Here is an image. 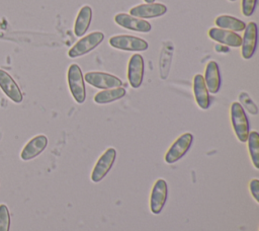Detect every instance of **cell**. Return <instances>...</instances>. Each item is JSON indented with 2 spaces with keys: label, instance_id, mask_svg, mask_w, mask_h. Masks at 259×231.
Listing matches in <instances>:
<instances>
[{
  "label": "cell",
  "instance_id": "obj_1",
  "mask_svg": "<svg viewBox=\"0 0 259 231\" xmlns=\"http://www.w3.org/2000/svg\"><path fill=\"white\" fill-rule=\"evenodd\" d=\"M231 114V123L233 126V130L238 138V140L242 143L247 142L248 135L250 132L248 118L246 112L240 102H233L230 108Z\"/></svg>",
  "mask_w": 259,
  "mask_h": 231
},
{
  "label": "cell",
  "instance_id": "obj_2",
  "mask_svg": "<svg viewBox=\"0 0 259 231\" xmlns=\"http://www.w3.org/2000/svg\"><path fill=\"white\" fill-rule=\"evenodd\" d=\"M67 79L70 92L77 103H83L86 98V90L81 68L77 64H72L68 68Z\"/></svg>",
  "mask_w": 259,
  "mask_h": 231
},
{
  "label": "cell",
  "instance_id": "obj_3",
  "mask_svg": "<svg viewBox=\"0 0 259 231\" xmlns=\"http://www.w3.org/2000/svg\"><path fill=\"white\" fill-rule=\"evenodd\" d=\"M104 40V34L101 31H93L83 37H81L69 51L68 56L70 58H78L84 56L99 46Z\"/></svg>",
  "mask_w": 259,
  "mask_h": 231
},
{
  "label": "cell",
  "instance_id": "obj_4",
  "mask_svg": "<svg viewBox=\"0 0 259 231\" xmlns=\"http://www.w3.org/2000/svg\"><path fill=\"white\" fill-rule=\"evenodd\" d=\"M193 142V135L191 133H184L179 136L170 146L165 154L164 160L167 164H173L180 160L189 150Z\"/></svg>",
  "mask_w": 259,
  "mask_h": 231
},
{
  "label": "cell",
  "instance_id": "obj_5",
  "mask_svg": "<svg viewBox=\"0 0 259 231\" xmlns=\"http://www.w3.org/2000/svg\"><path fill=\"white\" fill-rule=\"evenodd\" d=\"M108 43L112 48L121 51L142 52L148 50L149 47L148 43L145 40L128 34L113 35L109 38Z\"/></svg>",
  "mask_w": 259,
  "mask_h": 231
},
{
  "label": "cell",
  "instance_id": "obj_6",
  "mask_svg": "<svg viewBox=\"0 0 259 231\" xmlns=\"http://www.w3.org/2000/svg\"><path fill=\"white\" fill-rule=\"evenodd\" d=\"M115 158H116V150L112 147L106 149L102 153V155L98 158L97 162L95 163L92 169L91 180L93 182L101 181L113 166Z\"/></svg>",
  "mask_w": 259,
  "mask_h": 231
},
{
  "label": "cell",
  "instance_id": "obj_7",
  "mask_svg": "<svg viewBox=\"0 0 259 231\" xmlns=\"http://www.w3.org/2000/svg\"><path fill=\"white\" fill-rule=\"evenodd\" d=\"M84 80L91 86L103 90L120 87L122 85V82L118 77L98 71L87 72L84 76Z\"/></svg>",
  "mask_w": 259,
  "mask_h": 231
},
{
  "label": "cell",
  "instance_id": "obj_8",
  "mask_svg": "<svg viewBox=\"0 0 259 231\" xmlns=\"http://www.w3.org/2000/svg\"><path fill=\"white\" fill-rule=\"evenodd\" d=\"M168 185L165 179L159 178L156 180L150 196V209L154 215H159L167 201Z\"/></svg>",
  "mask_w": 259,
  "mask_h": 231
},
{
  "label": "cell",
  "instance_id": "obj_9",
  "mask_svg": "<svg viewBox=\"0 0 259 231\" xmlns=\"http://www.w3.org/2000/svg\"><path fill=\"white\" fill-rule=\"evenodd\" d=\"M145 64L142 55L134 54L127 64V79L133 88H139L143 82Z\"/></svg>",
  "mask_w": 259,
  "mask_h": 231
},
{
  "label": "cell",
  "instance_id": "obj_10",
  "mask_svg": "<svg viewBox=\"0 0 259 231\" xmlns=\"http://www.w3.org/2000/svg\"><path fill=\"white\" fill-rule=\"evenodd\" d=\"M114 21L117 25L137 32H149L152 29L150 22L127 13H117L114 16Z\"/></svg>",
  "mask_w": 259,
  "mask_h": 231
},
{
  "label": "cell",
  "instance_id": "obj_11",
  "mask_svg": "<svg viewBox=\"0 0 259 231\" xmlns=\"http://www.w3.org/2000/svg\"><path fill=\"white\" fill-rule=\"evenodd\" d=\"M257 45V24L251 21L246 24L241 43V55L243 59H251Z\"/></svg>",
  "mask_w": 259,
  "mask_h": 231
},
{
  "label": "cell",
  "instance_id": "obj_12",
  "mask_svg": "<svg viewBox=\"0 0 259 231\" xmlns=\"http://www.w3.org/2000/svg\"><path fill=\"white\" fill-rule=\"evenodd\" d=\"M167 12V7L162 3H145L134 6L130 10V15L145 19V18H155L164 15Z\"/></svg>",
  "mask_w": 259,
  "mask_h": 231
},
{
  "label": "cell",
  "instance_id": "obj_13",
  "mask_svg": "<svg viewBox=\"0 0 259 231\" xmlns=\"http://www.w3.org/2000/svg\"><path fill=\"white\" fill-rule=\"evenodd\" d=\"M0 88L13 102L20 103L22 101L23 95L19 86L14 79L2 69H0Z\"/></svg>",
  "mask_w": 259,
  "mask_h": 231
},
{
  "label": "cell",
  "instance_id": "obj_14",
  "mask_svg": "<svg viewBox=\"0 0 259 231\" xmlns=\"http://www.w3.org/2000/svg\"><path fill=\"white\" fill-rule=\"evenodd\" d=\"M207 34L211 40H213L214 42H218L220 44L230 46L233 48L241 47L242 37L234 31L222 29L219 27H211L208 29Z\"/></svg>",
  "mask_w": 259,
  "mask_h": 231
},
{
  "label": "cell",
  "instance_id": "obj_15",
  "mask_svg": "<svg viewBox=\"0 0 259 231\" xmlns=\"http://www.w3.org/2000/svg\"><path fill=\"white\" fill-rule=\"evenodd\" d=\"M47 145L48 138L45 135H37L30 139L23 147L20 153V158L24 161L31 160L38 156L46 149Z\"/></svg>",
  "mask_w": 259,
  "mask_h": 231
},
{
  "label": "cell",
  "instance_id": "obj_16",
  "mask_svg": "<svg viewBox=\"0 0 259 231\" xmlns=\"http://www.w3.org/2000/svg\"><path fill=\"white\" fill-rule=\"evenodd\" d=\"M204 82L208 92L215 94L221 88V75L220 68L215 61H209L204 70Z\"/></svg>",
  "mask_w": 259,
  "mask_h": 231
},
{
  "label": "cell",
  "instance_id": "obj_17",
  "mask_svg": "<svg viewBox=\"0 0 259 231\" xmlns=\"http://www.w3.org/2000/svg\"><path fill=\"white\" fill-rule=\"evenodd\" d=\"M193 93L197 105L201 109H207L210 105V97L201 74H196L193 78Z\"/></svg>",
  "mask_w": 259,
  "mask_h": 231
},
{
  "label": "cell",
  "instance_id": "obj_18",
  "mask_svg": "<svg viewBox=\"0 0 259 231\" xmlns=\"http://www.w3.org/2000/svg\"><path fill=\"white\" fill-rule=\"evenodd\" d=\"M174 52V46L171 41H165L163 43L160 57H159V74L160 78L165 80L170 72L172 57Z\"/></svg>",
  "mask_w": 259,
  "mask_h": 231
},
{
  "label": "cell",
  "instance_id": "obj_19",
  "mask_svg": "<svg viewBox=\"0 0 259 231\" xmlns=\"http://www.w3.org/2000/svg\"><path fill=\"white\" fill-rule=\"evenodd\" d=\"M91 19H92L91 7L88 5L83 6L79 10L78 15L75 20V24H74V33L76 36L80 37L87 31V29L90 26Z\"/></svg>",
  "mask_w": 259,
  "mask_h": 231
},
{
  "label": "cell",
  "instance_id": "obj_20",
  "mask_svg": "<svg viewBox=\"0 0 259 231\" xmlns=\"http://www.w3.org/2000/svg\"><path fill=\"white\" fill-rule=\"evenodd\" d=\"M125 95V89L123 87H116L110 89H104L94 95V102L97 104H106L122 98Z\"/></svg>",
  "mask_w": 259,
  "mask_h": 231
},
{
  "label": "cell",
  "instance_id": "obj_21",
  "mask_svg": "<svg viewBox=\"0 0 259 231\" xmlns=\"http://www.w3.org/2000/svg\"><path fill=\"white\" fill-rule=\"evenodd\" d=\"M214 23L219 28L227 29L231 31H243L246 27V23L239 18L231 15H220L214 19Z\"/></svg>",
  "mask_w": 259,
  "mask_h": 231
},
{
  "label": "cell",
  "instance_id": "obj_22",
  "mask_svg": "<svg viewBox=\"0 0 259 231\" xmlns=\"http://www.w3.org/2000/svg\"><path fill=\"white\" fill-rule=\"evenodd\" d=\"M247 142L252 163L256 169H259V134L256 131L249 132Z\"/></svg>",
  "mask_w": 259,
  "mask_h": 231
},
{
  "label": "cell",
  "instance_id": "obj_23",
  "mask_svg": "<svg viewBox=\"0 0 259 231\" xmlns=\"http://www.w3.org/2000/svg\"><path fill=\"white\" fill-rule=\"evenodd\" d=\"M239 100H240V104L242 105V107H245L248 112H250L251 114H257L258 113V107L255 104V102L251 99V97L249 96V94L247 92H241L239 94Z\"/></svg>",
  "mask_w": 259,
  "mask_h": 231
},
{
  "label": "cell",
  "instance_id": "obj_24",
  "mask_svg": "<svg viewBox=\"0 0 259 231\" xmlns=\"http://www.w3.org/2000/svg\"><path fill=\"white\" fill-rule=\"evenodd\" d=\"M10 230V214L5 204L0 205V231Z\"/></svg>",
  "mask_w": 259,
  "mask_h": 231
},
{
  "label": "cell",
  "instance_id": "obj_25",
  "mask_svg": "<svg viewBox=\"0 0 259 231\" xmlns=\"http://www.w3.org/2000/svg\"><path fill=\"white\" fill-rule=\"evenodd\" d=\"M257 0H242L241 11L245 16H251L255 10Z\"/></svg>",
  "mask_w": 259,
  "mask_h": 231
},
{
  "label": "cell",
  "instance_id": "obj_26",
  "mask_svg": "<svg viewBox=\"0 0 259 231\" xmlns=\"http://www.w3.org/2000/svg\"><path fill=\"white\" fill-rule=\"evenodd\" d=\"M249 187H250L251 195L253 196L255 201L259 203V180L257 178L252 179L249 183Z\"/></svg>",
  "mask_w": 259,
  "mask_h": 231
},
{
  "label": "cell",
  "instance_id": "obj_27",
  "mask_svg": "<svg viewBox=\"0 0 259 231\" xmlns=\"http://www.w3.org/2000/svg\"><path fill=\"white\" fill-rule=\"evenodd\" d=\"M223 48H225V47H222V46H215V51H217V52H220V51L228 52V51H229V49H224V50H223Z\"/></svg>",
  "mask_w": 259,
  "mask_h": 231
},
{
  "label": "cell",
  "instance_id": "obj_28",
  "mask_svg": "<svg viewBox=\"0 0 259 231\" xmlns=\"http://www.w3.org/2000/svg\"><path fill=\"white\" fill-rule=\"evenodd\" d=\"M146 3H153L155 0H144Z\"/></svg>",
  "mask_w": 259,
  "mask_h": 231
},
{
  "label": "cell",
  "instance_id": "obj_29",
  "mask_svg": "<svg viewBox=\"0 0 259 231\" xmlns=\"http://www.w3.org/2000/svg\"><path fill=\"white\" fill-rule=\"evenodd\" d=\"M230 2H234V1H236V0H229Z\"/></svg>",
  "mask_w": 259,
  "mask_h": 231
}]
</instances>
